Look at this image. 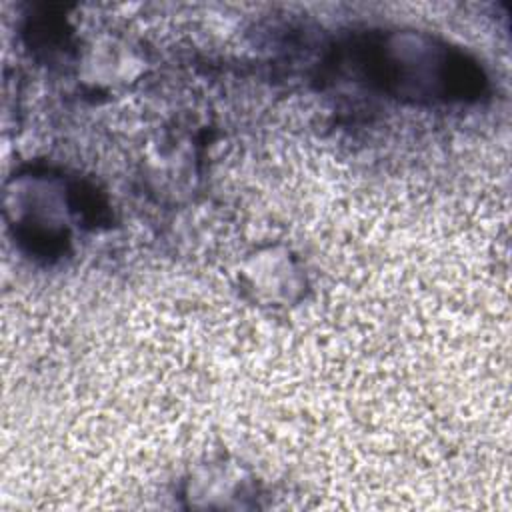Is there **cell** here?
I'll list each match as a JSON object with an SVG mask.
<instances>
[{"label":"cell","instance_id":"obj_1","mask_svg":"<svg viewBox=\"0 0 512 512\" xmlns=\"http://www.w3.org/2000/svg\"><path fill=\"white\" fill-rule=\"evenodd\" d=\"M246 286L264 302L290 300L300 288V274L294 260L282 250L258 252L244 268Z\"/></svg>","mask_w":512,"mask_h":512}]
</instances>
